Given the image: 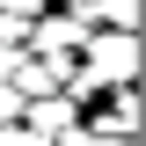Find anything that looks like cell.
I'll return each mask as SVG.
<instances>
[{"label": "cell", "mask_w": 146, "mask_h": 146, "mask_svg": "<svg viewBox=\"0 0 146 146\" xmlns=\"http://www.w3.org/2000/svg\"><path fill=\"white\" fill-rule=\"evenodd\" d=\"M131 80H139V29H88V44H80V58L66 73V95L95 102V95L131 88Z\"/></svg>", "instance_id": "1"}, {"label": "cell", "mask_w": 146, "mask_h": 146, "mask_svg": "<svg viewBox=\"0 0 146 146\" xmlns=\"http://www.w3.org/2000/svg\"><path fill=\"white\" fill-rule=\"evenodd\" d=\"M36 58H80V44H88V22H73L66 7H44V15L29 22V36H22Z\"/></svg>", "instance_id": "2"}, {"label": "cell", "mask_w": 146, "mask_h": 146, "mask_svg": "<svg viewBox=\"0 0 146 146\" xmlns=\"http://www.w3.org/2000/svg\"><path fill=\"white\" fill-rule=\"evenodd\" d=\"M15 124H29L36 139H58V131L66 124H80V102H73L66 88H51V95H29V102H22V117Z\"/></svg>", "instance_id": "3"}, {"label": "cell", "mask_w": 146, "mask_h": 146, "mask_svg": "<svg viewBox=\"0 0 146 146\" xmlns=\"http://www.w3.org/2000/svg\"><path fill=\"white\" fill-rule=\"evenodd\" d=\"M88 131H95V139H117V146L139 139V80H131V88H110V110L95 117Z\"/></svg>", "instance_id": "4"}, {"label": "cell", "mask_w": 146, "mask_h": 146, "mask_svg": "<svg viewBox=\"0 0 146 146\" xmlns=\"http://www.w3.org/2000/svg\"><path fill=\"white\" fill-rule=\"evenodd\" d=\"M95 29H139V0H102V22Z\"/></svg>", "instance_id": "5"}, {"label": "cell", "mask_w": 146, "mask_h": 146, "mask_svg": "<svg viewBox=\"0 0 146 146\" xmlns=\"http://www.w3.org/2000/svg\"><path fill=\"white\" fill-rule=\"evenodd\" d=\"M44 7H51V0H0V15H15V22H36Z\"/></svg>", "instance_id": "6"}, {"label": "cell", "mask_w": 146, "mask_h": 146, "mask_svg": "<svg viewBox=\"0 0 146 146\" xmlns=\"http://www.w3.org/2000/svg\"><path fill=\"white\" fill-rule=\"evenodd\" d=\"M0 146H51V139H36L29 124H0Z\"/></svg>", "instance_id": "7"}, {"label": "cell", "mask_w": 146, "mask_h": 146, "mask_svg": "<svg viewBox=\"0 0 146 146\" xmlns=\"http://www.w3.org/2000/svg\"><path fill=\"white\" fill-rule=\"evenodd\" d=\"M15 66H22V36H0V80H7Z\"/></svg>", "instance_id": "8"}, {"label": "cell", "mask_w": 146, "mask_h": 146, "mask_svg": "<svg viewBox=\"0 0 146 146\" xmlns=\"http://www.w3.org/2000/svg\"><path fill=\"white\" fill-rule=\"evenodd\" d=\"M15 117H22V95L7 88V80H0V124H15Z\"/></svg>", "instance_id": "9"}]
</instances>
